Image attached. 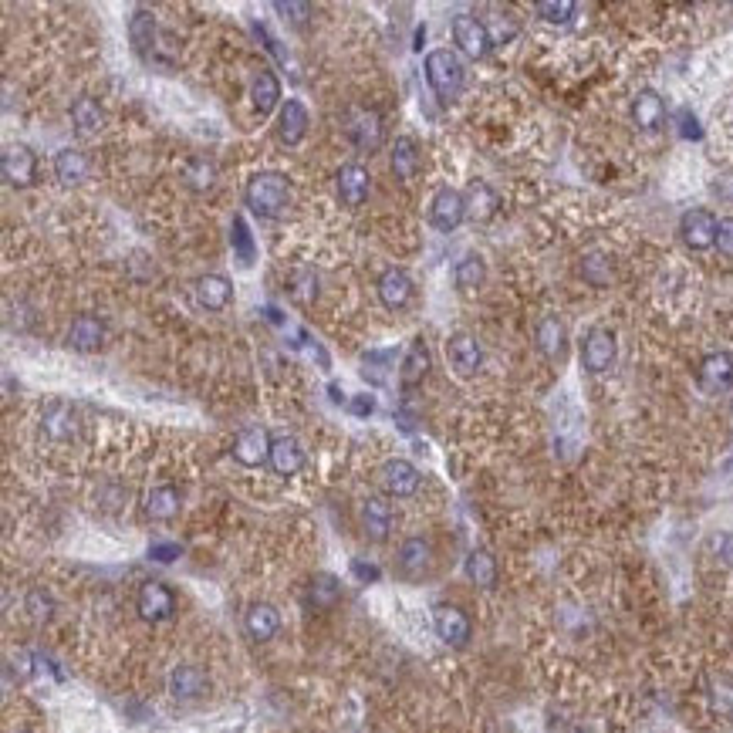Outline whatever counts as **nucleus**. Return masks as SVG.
I'll use <instances>...</instances> for the list:
<instances>
[{
    "label": "nucleus",
    "mask_w": 733,
    "mask_h": 733,
    "mask_svg": "<svg viewBox=\"0 0 733 733\" xmlns=\"http://www.w3.org/2000/svg\"><path fill=\"white\" fill-rule=\"evenodd\" d=\"M244 203L250 207V213H257V217H264V220L284 217V213H288V207H291V183H288V176L274 173V169L250 176L247 190H244Z\"/></svg>",
    "instance_id": "1"
},
{
    "label": "nucleus",
    "mask_w": 733,
    "mask_h": 733,
    "mask_svg": "<svg viewBox=\"0 0 733 733\" xmlns=\"http://www.w3.org/2000/svg\"><path fill=\"white\" fill-rule=\"evenodd\" d=\"M426 82L436 92L440 102H453L460 98L463 85H467V71H463V61L453 55V51H429L426 55Z\"/></svg>",
    "instance_id": "2"
},
{
    "label": "nucleus",
    "mask_w": 733,
    "mask_h": 733,
    "mask_svg": "<svg viewBox=\"0 0 733 733\" xmlns=\"http://www.w3.org/2000/svg\"><path fill=\"white\" fill-rule=\"evenodd\" d=\"M717 230L720 220L710 210H686L679 220V237L690 250H710L717 247Z\"/></svg>",
    "instance_id": "3"
},
{
    "label": "nucleus",
    "mask_w": 733,
    "mask_h": 733,
    "mask_svg": "<svg viewBox=\"0 0 733 733\" xmlns=\"http://www.w3.org/2000/svg\"><path fill=\"white\" fill-rule=\"evenodd\" d=\"M136 612H139V619H146V622H166V619H173V612H176L173 588L163 585V581H146V585L139 588Z\"/></svg>",
    "instance_id": "4"
},
{
    "label": "nucleus",
    "mask_w": 733,
    "mask_h": 733,
    "mask_svg": "<svg viewBox=\"0 0 733 733\" xmlns=\"http://www.w3.org/2000/svg\"><path fill=\"white\" fill-rule=\"evenodd\" d=\"M453 41H457V48L473 61L487 58V51L494 48V44H490V34H487V24L477 21L473 14L453 17Z\"/></svg>",
    "instance_id": "5"
},
{
    "label": "nucleus",
    "mask_w": 733,
    "mask_h": 733,
    "mask_svg": "<svg viewBox=\"0 0 733 733\" xmlns=\"http://www.w3.org/2000/svg\"><path fill=\"white\" fill-rule=\"evenodd\" d=\"M463 220H467V200H463V193L443 186V190L433 196L429 223H433L436 230H443V234H450V230H457Z\"/></svg>",
    "instance_id": "6"
},
{
    "label": "nucleus",
    "mask_w": 733,
    "mask_h": 733,
    "mask_svg": "<svg viewBox=\"0 0 733 733\" xmlns=\"http://www.w3.org/2000/svg\"><path fill=\"white\" fill-rule=\"evenodd\" d=\"M433 625H436V636H440L446 646L463 649L470 642L473 625L467 619V612L457 609V605H436V609H433Z\"/></svg>",
    "instance_id": "7"
},
{
    "label": "nucleus",
    "mask_w": 733,
    "mask_h": 733,
    "mask_svg": "<svg viewBox=\"0 0 733 733\" xmlns=\"http://www.w3.org/2000/svg\"><path fill=\"white\" fill-rule=\"evenodd\" d=\"M335 190H338V200L345 203V207H362L365 200H369V190H372V176L369 169L362 163H345L338 169L335 176Z\"/></svg>",
    "instance_id": "8"
},
{
    "label": "nucleus",
    "mask_w": 733,
    "mask_h": 733,
    "mask_svg": "<svg viewBox=\"0 0 733 733\" xmlns=\"http://www.w3.org/2000/svg\"><path fill=\"white\" fill-rule=\"evenodd\" d=\"M615 355H619V345H615V335L609 328H592L581 342V362H585L588 372H605L612 369Z\"/></svg>",
    "instance_id": "9"
},
{
    "label": "nucleus",
    "mask_w": 733,
    "mask_h": 733,
    "mask_svg": "<svg viewBox=\"0 0 733 733\" xmlns=\"http://www.w3.org/2000/svg\"><path fill=\"white\" fill-rule=\"evenodd\" d=\"M271 436L261 426H247L237 433L234 440V460L240 467H261V463L271 460Z\"/></svg>",
    "instance_id": "10"
},
{
    "label": "nucleus",
    "mask_w": 733,
    "mask_h": 733,
    "mask_svg": "<svg viewBox=\"0 0 733 733\" xmlns=\"http://www.w3.org/2000/svg\"><path fill=\"white\" fill-rule=\"evenodd\" d=\"M446 359H450L453 372H457L460 379H470V375H477L480 362H484V352H480L473 335L457 332V335H450V342H446Z\"/></svg>",
    "instance_id": "11"
},
{
    "label": "nucleus",
    "mask_w": 733,
    "mask_h": 733,
    "mask_svg": "<svg viewBox=\"0 0 733 733\" xmlns=\"http://www.w3.org/2000/svg\"><path fill=\"white\" fill-rule=\"evenodd\" d=\"M0 169H4V180L17 186V190H24V186L34 183V173H38V159L28 146H7L4 156H0Z\"/></svg>",
    "instance_id": "12"
},
{
    "label": "nucleus",
    "mask_w": 733,
    "mask_h": 733,
    "mask_svg": "<svg viewBox=\"0 0 733 733\" xmlns=\"http://www.w3.org/2000/svg\"><path fill=\"white\" fill-rule=\"evenodd\" d=\"M379 480L389 497H413L419 490V470L409 460H386L379 470Z\"/></svg>",
    "instance_id": "13"
},
{
    "label": "nucleus",
    "mask_w": 733,
    "mask_h": 733,
    "mask_svg": "<svg viewBox=\"0 0 733 733\" xmlns=\"http://www.w3.org/2000/svg\"><path fill=\"white\" fill-rule=\"evenodd\" d=\"M375 291H379V301L389 311H399L413 301V277H409L406 271H399V267H389V271L379 274Z\"/></svg>",
    "instance_id": "14"
},
{
    "label": "nucleus",
    "mask_w": 733,
    "mask_h": 733,
    "mask_svg": "<svg viewBox=\"0 0 733 733\" xmlns=\"http://www.w3.org/2000/svg\"><path fill=\"white\" fill-rule=\"evenodd\" d=\"M382 136H386V132H382V115L375 109L355 112L352 122H348V139H352L362 153H375V149L382 146Z\"/></svg>",
    "instance_id": "15"
},
{
    "label": "nucleus",
    "mask_w": 733,
    "mask_h": 733,
    "mask_svg": "<svg viewBox=\"0 0 733 733\" xmlns=\"http://www.w3.org/2000/svg\"><path fill=\"white\" fill-rule=\"evenodd\" d=\"M429 565H433V544L426 538H406L399 548V571L406 578H423L429 575Z\"/></svg>",
    "instance_id": "16"
},
{
    "label": "nucleus",
    "mask_w": 733,
    "mask_h": 733,
    "mask_svg": "<svg viewBox=\"0 0 733 733\" xmlns=\"http://www.w3.org/2000/svg\"><path fill=\"white\" fill-rule=\"evenodd\" d=\"M700 386L706 392H727L733 386V355L730 352H710L700 362Z\"/></svg>",
    "instance_id": "17"
},
{
    "label": "nucleus",
    "mask_w": 733,
    "mask_h": 733,
    "mask_svg": "<svg viewBox=\"0 0 733 733\" xmlns=\"http://www.w3.org/2000/svg\"><path fill=\"white\" fill-rule=\"evenodd\" d=\"M308 109L298 102V98H288V102L281 105V115H277V136L281 142H288V146H298L301 139L308 136Z\"/></svg>",
    "instance_id": "18"
},
{
    "label": "nucleus",
    "mask_w": 733,
    "mask_h": 733,
    "mask_svg": "<svg viewBox=\"0 0 733 733\" xmlns=\"http://www.w3.org/2000/svg\"><path fill=\"white\" fill-rule=\"evenodd\" d=\"M244 625H247V636L254 642H271L277 636V629H281V612L271 602H254L244 615Z\"/></svg>",
    "instance_id": "19"
},
{
    "label": "nucleus",
    "mask_w": 733,
    "mask_h": 733,
    "mask_svg": "<svg viewBox=\"0 0 733 733\" xmlns=\"http://www.w3.org/2000/svg\"><path fill=\"white\" fill-rule=\"evenodd\" d=\"M271 470L277 477H294L301 467H305V450H301V443L294 440V436H277L271 443Z\"/></svg>",
    "instance_id": "20"
},
{
    "label": "nucleus",
    "mask_w": 733,
    "mask_h": 733,
    "mask_svg": "<svg viewBox=\"0 0 733 733\" xmlns=\"http://www.w3.org/2000/svg\"><path fill=\"white\" fill-rule=\"evenodd\" d=\"M534 342H538V352L544 359H551V362L561 359L568 348V332H565V325H561V318L544 315L538 321V328H534Z\"/></svg>",
    "instance_id": "21"
},
{
    "label": "nucleus",
    "mask_w": 733,
    "mask_h": 733,
    "mask_svg": "<svg viewBox=\"0 0 733 733\" xmlns=\"http://www.w3.org/2000/svg\"><path fill=\"white\" fill-rule=\"evenodd\" d=\"M105 342V325L95 315H78L68 328V348L75 352H98Z\"/></svg>",
    "instance_id": "22"
},
{
    "label": "nucleus",
    "mask_w": 733,
    "mask_h": 733,
    "mask_svg": "<svg viewBox=\"0 0 733 733\" xmlns=\"http://www.w3.org/2000/svg\"><path fill=\"white\" fill-rule=\"evenodd\" d=\"M169 693L183 703L200 700V696L207 693V673H203L200 666H176L173 673H169Z\"/></svg>",
    "instance_id": "23"
},
{
    "label": "nucleus",
    "mask_w": 733,
    "mask_h": 733,
    "mask_svg": "<svg viewBox=\"0 0 733 733\" xmlns=\"http://www.w3.org/2000/svg\"><path fill=\"white\" fill-rule=\"evenodd\" d=\"M362 531H365V538L375 541V544H382L389 538V531H392V511H389V504L382 497H369L362 504Z\"/></svg>",
    "instance_id": "24"
},
{
    "label": "nucleus",
    "mask_w": 733,
    "mask_h": 733,
    "mask_svg": "<svg viewBox=\"0 0 733 733\" xmlns=\"http://www.w3.org/2000/svg\"><path fill=\"white\" fill-rule=\"evenodd\" d=\"M230 298H234V284L223 274H203L196 281V301L207 311H223L230 305Z\"/></svg>",
    "instance_id": "25"
},
{
    "label": "nucleus",
    "mask_w": 733,
    "mask_h": 733,
    "mask_svg": "<svg viewBox=\"0 0 733 733\" xmlns=\"http://www.w3.org/2000/svg\"><path fill=\"white\" fill-rule=\"evenodd\" d=\"M632 119H636L639 129L656 132L659 125L666 122V102H663V95L652 92V88H646V92H639V95H636V102H632Z\"/></svg>",
    "instance_id": "26"
},
{
    "label": "nucleus",
    "mask_w": 733,
    "mask_h": 733,
    "mask_svg": "<svg viewBox=\"0 0 733 733\" xmlns=\"http://www.w3.org/2000/svg\"><path fill=\"white\" fill-rule=\"evenodd\" d=\"M426 372H429V348H426L423 338H416V342L409 345L406 359H402V365H399L402 389H416L419 382L426 379Z\"/></svg>",
    "instance_id": "27"
},
{
    "label": "nucleus",
    "mask_w": 733,
    "mask_h": 733,
    "mask_svg": "<svg viewBox=\"0 0 733 733\" xmlns=\"http://www.w3.org/2000/svg\"><path fill=\"white\" fill-rule=\"evenodd\" d=\"M463 200H467V217L477 220V223H487L500 207V196L494 193V186H487L480 180L470 183V190L463 193Z\"/></svg>",
    "instance_id": "28"
},
{
    "label": "nucleus",
    "mask_w": 733,
    "mask_h": 733,
    "mask_svg": "<svg viewBox=\"0 0 733 733\" xmlns=\"http://www.w3.org/2000/svg\"><path fill=\"white\" fill-rule=\"evenodd\" d=\"M180 507H183V497L173 484L153 487L146 497V514L153 517V521H173V517L180 514Z\"/></svg>",
    "instance_id": "29"
},
{
    "label": "nucleus",
    "mask_w": 733,
    "mask_h": 733,
    "mask_svg": "<svg viewBox=\"0 0 733 733\" xmlns=\"http://www.w3.org/2000/svg\"><path fill=\"white\" fill-rule=\"evenodd\" d=\"M338 598H342V585H338V578L328 575V571H318L308 585V605L318 612H328L338 605Z\"/></svg>",
    "instance_id": "30"
},
{
    "label": "nucleus",
    "mask_w": 733,
    "mask_h": 733,
    "mask_svg": "<svg viewBox=\"0 0 733 733\" xmlns=\"http://www.w3.org/2000/svg\"><path fill=\"white\" fill-rule=\"evenodd\" d=\"M463 568H467V578L477 588H484V592L497 588V558L490 551H484V548L470 551L467 554V565H463Z\"/></svg>",
    "instance_id": "31"
},
{
    "label": "nucleus",
    "mask_w": 733,
    "mask_h": 733,
    "mask_svg": "<svg viewBox=\"0 0 733 733\" xmlns=\"http://www.w3.org/2000/svg\"><path fill=\"white\" fill-rule=\"evenodd\" d=\"M392 173H396V180L402 183H413L416 173H419V149L416 142L409 136L396 139V146H392Z\"/></svg>",
    "instance_id": "32"
},
{
    "label": "nucleus",
    "mask_w": 733,
    "mask_h": 733,
    "mask_svg": "<svg viewBox=\"0 0 733 733\" xmlns=\"http://www.w3.org/2000/svg\"><path fill=\"white\" fill-rule=\"evenodd\" d=\"M71 122H75L78 136H98L105 125V115L98 109L95 98H75V105H71Z\"/></svg>",
    "instance_id": "33"
},
{
    "label": "nucleus",
    "mask_w": 733,
    "mask_h": 733,
    "mask_svg": "<svg viewBox=\"0 0 733 733\" xmlns=\"http://www.w3.org/2000/svg\"><path fill=\"white\" fill-rule=\"evenodd\" d=\"M250 98H254V109L267 115L277 109V102H281V82H277L274 71H264L254 78V85H250Z\"/></svg>",
    "instance_id": "34"
},
{
    "label": "nucleus",
    "mask_w": 733,
    "mask_h": 733,
    "mask_svg": "<svg viewBox=\"0 0 733 733\" xmlns=\"http://www.w3.org/2000/svg\"><path fill=\"white\" fill-rule=\"evenodd\" d=\"M55 176L65 186H78L88 176V159L85 153H78V149H61V153L55 156Z\"/></svg>",
    "instance_id": "35"
},
{
    "label": "nucleus",
    "mask_w": 733,
    "mask_h": 733,
    "mask_svg": "<svg viewBox=\"0 0 733 733\" xmlns=\"http://www.w3.org/2000/svg\"><path fill=\"white\" fill-rule=\"evenodd\" d=\"M129 38H132V48L139 51L142 58L149 55V51L156 48V17L149 11H136L129 21Z\"/></svg>",
    "instance_id": "36"
},
{
    "label": "nucleus",
    "mask_w": 733,
    "mask_h": 733,
    "mask_svg": "<svg viewBox=\"0 0 733 733\" xmlns=\"http://www.w3.org/2000/svg\"><path fill=\"white\" fill-rule=\"evenodd\" d=\"M183 183L190 186L193 193H207L210 186L217 183V166H213L207 156H193L190 163L183 166Z\"/></svg>",
    "instance_id": "37"
},
{
    "label": "nucleus",
    "mask_w": 733,
    "mask_h": 733,
    "mask_svg": "<svg viewBox=\"0 0 733 733\" xmlns=\"http://www.w3.org/2000/svg\"><path fill=\"white\" fill-rule=\"evenodd\" d=\"M44 433L51 436V440H68L71 433H75V416H71V409L65 402H51L48 409H44Z\"/></svg>",
    "instance_id": "38"
},
{
    "label": "nucleus",
    "mask_w": 733,
    "mask_h": 733,
    "mask_svg": "<svg viewBox=\"0 0 733 733\" xmlns=\"http://www.w3.org/2000/svg\"><path fill=\"white\" fill-rule=\"evenodd\" d=\"M484 277H487V264H484V257H477V254H467L457 264V271H453V281H457L460 291L480 288V284H484Z\"/></svg>",
    "instance_id": "39"
},
{
    "label": "nucleus",
    "mask_w": 733,
    "mask_h": 733,
    "mask_svg": "<svg viewBox=\"0 0 733 733\" xmlns=\"http://www.w3.org/2000/svg\"><path fill=\"white\" fill-rule=\"evenodd\" d=\"M710 700H713V710L717 713L733 717V676L730 673L710 679Z\"/></svg>",
    "instance_id": "40"
},
{
    "label": "nucleus",
    "mask_w": 733,
    "mask_h": 733,
    "mask_svg": "<svg viewBox=\"0 0 733 733\" xmlns=\"http://www.w3.org/2000/svg\"><path fill=\"white\" fill-rule=\"evenodd\" d=\"M230 244H234V254L240 257V264L250 267L254 264V237H250V227L244 217H234V230H230Z\"/></svg>",
    "instance_id": "41"
},
{
    "label": "nucleus",
    "mask_w": 733,
    "mask_h": 733,
    "mask_svg": "<svg viewBox=\"0 0 733 733\" xmlns=\"http://www.w3.org/2000/svg\"><path fill=\"white\" fill-rule=\"evenodd\" d=\"M484 24H487L490 44H511L517 38V31H521L517 17H511V14H494V17H487Z\"/></svg>",
    "instance_id": "42"
},
{
    "label": "nucleus",
    "mask_w": 733,
    "mask_h": 733,
    "mask_svg": "<svg viewBox=\"0 0 733 733\" xmlns=\"http://www.w3.org/2000/svg\"><path fill=\"white\" fill-rule=\"evenodd\" d=\"M534 11H538L541 21H548V24H568L571 14H575V4H571V0H538Z\"/></svg>",
    "instance_id": "43"
},
{
    "label": "nucleus",
    "mask_w": 733,
    "mask_h": 733,
    "mask_svg": "<svg viewBox=\"0 0 733 733\" xmlns=\"http://www.w3.org/2000/svg\"><path fill=\"white\" fill-rule=\"evenodd\" d=\"M291 298L298 301V305H311V301L318 298V277L311 271H298L291 277Z\"/></svg>",
    "instance_id": "44"
},
{
    "label": "nucleus",
    "mask_w": 733,
    "mask_h": 733,
    "mask_svg": "<svg viewBox=\"0 0 733 733\" xmlns=\"http://www.w3.org/2000/svg\"><path fill=\"white\" fill-rule=\"evenodd\" d=\"M24 609H28V615H31L34 622H48L51 612H55V602H51V595L44 592V588H34V592H28V602H24Z\"/></svg>",
    "instance_id": "45"
},
{
    "label": "nucleus",
    "mask_w": 733,
    "mask_h": 733,
    "mask_svg": "<svg viewBox=\"0 0 733 733\" xmlns=\"http://www.w3.org/2000/svg\"><path fill=\"white\" fill-rule=\"evenodd\" d=\"M274 11L284 14V21H291L294 28H305L311 17V4H298V0H288V4H284V0H277Z\"/></svg>",
    "instance_id": "46"
},
{
    "label": "nucleus",
    "mask_w": 733,
    "mask_h": 733,
    "mask_svg": "<svg viewBox=\"0 0 733 733\" xmlns=\"http://www.w3.org/2000/svg\"><path fill=\"white\" fill-rule=\"evenodd\" d=\"M710 551L723 568H733V534H717V538L710 541Z\"/></svg>",
    "instance_id": "47"
},
{
    "label": "nucleus",
    "mask_w": 733,
    "mask_h": 733,
    "mask_svg": "<svg viewBox=\"0 0 733 733\" xmlns=\"http://www.w3.org/2000/svg\"><path fill=\"white\" fill-rule=\"evenodd\" d=\"M676 122H679V136H683V139H690V142L703 139V129H700V122H696V115H693L690 109H679Z\"/></svg>",
    "instance_id": "48"
},
{
    "label": "nucleus",
    "mask_w": 733,
    "mask_h": 733,
    "mask_svg": "<svg viewBox=\"0 0 733 733\" xmlns=\"http://www.w3.org/2000/svg\"><path fill=\"white\" fill-rule=\"evenodd\" d=\"M183 554V548L180 544H153V548H149V558L153 561H163V565H169V561H176Z\"/></svg>",
    "instance_id": "49"
},
{
    "label": "nucleus",
    "mask_w": 733,
    "mask_h": 733,
    "mask_svg": "<svg viewBox=\"0 0 733 733\" xmlns=\"http://www.w3.org/2000/svg\"><path fill=\"white\" fill-rule=\"evenodd\" d=\"M717 247H720V254L733 257V217L720 220V230H717Z\"/></svg>",
    "instance_id": "50"
},
{
    "label": "nucleus",
    "mask_w": 733,
    "mask_h": 733,
    "mask_svg": "<svg viewBox=\"0 0 733 733\" xmlns=\"http://www.w3.org/2000/svg\"><path fill=\"white\" fill-rule=\"evenodd\" d=\"M254 31H257V34H261V38H264L267 51H271V55H274L277 61H281V65H288V51L281 48V41H277V38H271V31H267V28H254Z\"/></svg>",
    "instance_id": "51"
},
{
    "label": "nucleus",
    "mask_w": 733,
    "mask_h": 733,
    "mask_svg": "<svg viewBox=\"0 0 733 733\" xmlns=\"http://www.w3.org/2000/svg\"><path fill=\"white\" fill-rule=\"evenodd\" d=\"M713 193H717L720 200L733 203V173H727V176H717V183H713Z\"/></svg>",
    "instance_id": "52"
},
{
    "label": "nucleus",
    "mask_w": 733,
    "mask_h": 733,
    "mask_svg": "<svg viewBox=\"0 0 733 733\" xmlns=\"http://www.w3.org/2000/svg\"><path fill=\"white\" fill-rule=\"evenodd\" d=\"M348 409H352L355 416H369L375 409V399L372 396H355L352 402H348Z\"/></svg>",
    "instance_id": "53"
},
{
    "label": "nucleus",
    "mask_w": 733,
    "mask_h": 733,
    "mask_svg": "<svg viewBox=\"0 0 733 733\" xmlns=\"http://www.w3.org/2000/svg\"><path fill=\"white\" fill-rule=\"evenodd\" d=\"M352 571L359 575L362 581H379V568L375 565H365V561H352Z\"/></svg>",
    "instance_id": "54"
},
{
    "label": "nucleus",
    "mask_w": 733,
    "mask_h": 733,
    "mask_svg": "<svg viewBox=\"0 0 733 733\" xmlns=\"http://www.w3.org/2000/svg\"><path fill=\"white\" fill-rule=\"evenodd\" d=\"M328 392H332L335 402H342V389H338V386H328Z\"/></svg>",
    "instance_id": "55"
},
{
    "label": "nucleus",
    "mask_w": 733,
    "mask_h": 733,
    "mask_svg": "<svg viewBox=\"0 0 733 733\" xmlns=\"http://www.w3.org/2000/svg\"><path fill=\"white\" fill-rule=\"evenodd\" d=\"M24 733H28V730H24Z\"/></svg>",
    "instance_id": "56"
}]
</instances>
